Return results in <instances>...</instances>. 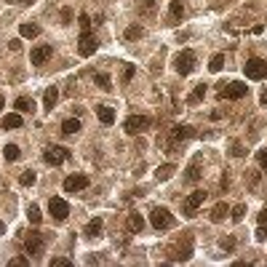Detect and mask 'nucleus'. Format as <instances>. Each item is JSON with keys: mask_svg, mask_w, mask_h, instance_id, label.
Instances as JSON below:
<instances>
[{"mask_svg": "<svg viewBox=\"0 0 267 267\" xmlns=\"http://www.w3.org/2000/svg\"><path fill=\"white\" fill-rule=\"evenodd\" d=\"M35 179H38V177H35V171L30 168V171H25V174L19 177V184H25V187H30V184H35Z\"/></svg>", "mask_w": 267, "mask_h": 267, "instance_id": "f704fd0d", "label": "nucleus"}, {"mask_svg": "<svg viewBox=\"0 0 267 267\" xmlns=\"http://www.w3.org/2000/svg\"><path fill=\"white\" fill-rule=\"evenodd\" d=\"M142 35H144V27H142V25H131L129 30H126L123 38H126V40H136V38H142Z\"/></svg>", "mask_w": 267, "mask_h": 267, "instance_id": "c85d7f7f", "label": "nucleus"}, {"mask_svg": "<svg viewBox=\"0 0 267 267\" xmlns=\"http://www.w3.org/2000/svg\"><path fill=\"white\" fill-rule=\"evenodd\" d=\"M78 131H80V120H78V118H67V120L62 123V134H64V136L78 134Z\"/></svg>", "mask_w": 267, "mask_h": 267, "instance_id": "5701e85b", "label": "nucleus"}, {"mask_svg": "<svg viewBox=\"0 0 267 267\" xmlns=\"http://www.w3.org/2000/svg\"><path fill=\"white\" fill-rule=\"evenodd\" d=\"M78 51H80V56H91V54H96V38H94V35H91V32H80Z\"/></svg>", "mask_w": 267, "mask_h": 267, "instance_id": "9d476101", "label": "nucleus"}, {"mask_svg": "<svg viewBox=\"0 0 267 267\" xmlns=\"http://www.w3.org/2000/svg\"><path fill=\"white\" fill-rule=\"evenodd\" d=\"M8 264H11V267H27V264H30V259H27V257H14Z\"/></svg>", "mask_w": 267, "mask_h": 267, "instance_id": "a19ab883", "label": "nucleus"}, {"mask_svg": "<svg viewBox=\"0 0 267 267\" xmlns=\"http://www.w3.org/2000/svg\"><path fill=\"white\" fill-rule=\"evenodd\" d=\"M0 110H3V96H0Z\"/></svg>", "mask_w": 267, "mask_h": 267, "instance_id": "8fccbe9b", "label": "nucleus"}, {"mask_svg": "<svg viewBox=\"0 0 267 267\" xmlns=\"http://www.w3.org/2000/svg\"><path fill=\"white\" fill-rule=\"evenodd\" d=\"M192 136H195V129H192V126H174L171 134H168L171 144H174V142H184V139H192Z\"/></svg>", "mask_w": 267, "mask_h": 267, "instance_id": "ddd939ff", "label": "nucleus"}, {"mask_svg": "<svg viewBox=\"0 0 267 267\" xmlns=\"http://www.w3.org/2000/svg\"><path fill=\"white\" fill-rule=\"evenodd\" d=\"M257 163H259V168L267 174V150H259V153H257Z\"/></svg>", "mask_w": 267, "mask_h": 267, "instance_id": "58836bf2", "label": "nucleus"}, {"mask_svg": "<svg viewBox=\"0 0 267 267\" xmlns=\"http://www.w3.org/2000/svg\"><path fill=\"white\" fill-rule=\"evenodd\" d=\"M19 35H21V38H38L40 27L38 25H30V21H27V25H19Z\"/></svg>", "mask_w": 267, "mask_h": 267, "instance_id": "b1692460", "label": "nucleus"}, {"mask_svg": "<svg viewBox=\"0 0 267 267\" xmlns=\"http://www.w3.org/2000/svg\"><path fill=\"white\" fill-rule=\"evenodd\" d=\"M243 72H246V78H251V80H262V78H267V62L254 56V59H249L243 64Z\"/></svg>", "mask_w": 267, "mask_h": 267, "instance_id": "423d86ee", "label": "nucleus"}, {"mask_svg": "<svg viewBox=\"0 0 267 267\" xmlns=\"http://www.w3.org/2000/svg\"><path fill=\"white\" fill-rule=\"evenodd\" d=\"M48 264H51V267H72V262H69L67 257H54Z\"/></svg>", "mask_w": 267, "mask_h": 267, "instance_id": "4c0bfd02", "label": "nucleus"}, {"mask_svg": "<svg viewBox=\"0 0 267 267\" xmlns=\"http://www.w3.org/2000/svg\"><path fill=\"white\" fill-rule=\"evenodd\" d=\"M3 233H6V225H3V222H0V235H3Z\"/></svg>", "mask_w": 267, "mask_h": 267, "instance_id": "09e8293b", "label": "nucleus"}, {"mask_svg": "<svg viewBox=\"0 0 267 267\" xmlns=\"http://www.w3.org/2000/svg\"><path fill=\"white\" fill-rule=\"evenodd\" d=\"M227 211H230V206H227V203H216V206H214V211H211V222H222V219L227 216Z\"/></svg>", "mask_w": 267, "mask_h": 267, "instance_id": "393cba45", "label": "nucleus"}, {"mask_svg": "<svg viewBox=\"0 0 267 267\" xmlns=\"http://www.w3.org/2000/svg\"><path fill=\"white\" fill-rule=\"evenodd\" d=\"M259 225H267V206L259 211Z\"/></svg>", "mask_w": 267, "mask_h": 267, "instance_id": "a18cd8bd", "label": "nucleus"}, {"mask_svg": "<svg viewBox=\"0 0 267 267\" xmlns=\"http://www.w3.org/2000/svg\"><path fill=\"white\" fill-rule=\"evenodd\" d=\"M80 32H91V16L88 14H80Z\"/></svg>", "mask_w": 267, "mask_h": 267, "instance_id": "e433bc0d", "label": "nucleus"}, {"mask_svg": "<svg viewBox=\"0 0 267 267\" xmlns=\"http://www.w3.org/2000/svg\"><path fill=\"white\" fill-rule=\"evenodd\" d=\"M94 80H96V86H99L102 91H112V80H110V75L96 72V75H94Z\"/></svg>", "mask_w": 267, "mask_h": 267, "instance_id": "cd10ccee", "label": "nucleus"}, {"mask_svg": "<svg viewBox=\"0 0 267 267\" xmlns=\"http://www.w3.org/2000/svg\"><path fill=\"white\" fill-rule=\"evenodd\" d=\"M27 216H30V222H32V225H40V222H43V211H40V208L35 206V203L27 208Z\"/></svg>", "mask_w": 267, "mask_h": 267, "instance_id": "2f4dec72", "label": "nucleus"}, {"mask_svg": "<svg viewBox=\"0 0 267 267\" xmlns=\"http://www.w3.org/2000/svg\"><path fill=\"white\" fill-rule=\"evenodd\" d=\"M219 246H222L227 254H230V251H235V238H233V235H225L222 240H219Z\"/></svg>", "mask_w": 267, "mask_h": 267, "instance_id": "c9c22d12", "label": "nucleus"}, {"mask_svg": "<svg viewBox=\"0 0 267 267\" xmlns=\"http://www.w3.org/2000/svg\"><path fill=\"white\" fill-rule=\"evenodd\" d=\"M150 222H153V227L158 230V233H163V230H171L174 225V214L168 211V208H163V206H158V208H153L150 211Z\"/></svg>", "mask_w": 267, "mask_h": 267, "instance_id": "f257e3e1", "label": "nucleus"}, {"mask_svg": "<svg viewBox=\"0 0 267 267\" xmlns=\"http://www.w3.org/2000/svg\"><path fill=\"white\" fill-rule=\"evenodd\" d=\"M222 67H225V56H222V54L211 56V62H208V69H211V72H219Z\"/></svg>", "mask_w": 267, "mask_h": 267, "instance_id": "72a5a7b5", "label": "nucleus"}, {"mask_svg": "<svg viewBox=\"0 0 267 267\" xmlns=\"http://www.w3.org/2000/svg\"><path fill=\"white\" fill-rule=\"evenodd\" d=\"M246 94H249V86L246 83H238V80H227V83L219 86V99L235 102V99H243Z\"/></svg>", "mask_w": 267, "mask_h": 267, "instance_id": "f03ea898", "label": "nucleus"}, {"mask_svg": "<svg viewBox=\"0 0 267 267\" xmlns=\"http://www.w3.org/2000/svg\"><path fill=\"white\" fill-rule=\"evenodd\" d=\"M3 129H6V131H11V129H21V115H19V112L6 115V118H3Z\"/></svg>", "mask_w": 267, "mask_h": 267, "instance_id": "aec40b11", "label": "nucleus"}, {"mask_svg": "<svg viewBox=\"0 0 267 267\" xmlns=\"http://www.w3.org/2000/svg\"><path fill=\"white\" fill-rule=\"evenodd\" d=\"M243 214H246V206H235L233 208V222H240Z\"/></svg>", "mask_w": 267, "mask_h": 267, "instance_id": "79ce46f5", "label": "nucleus"}, {"mask_svg": "<svg viewBox=\"0 0 267 267\" xmlns=\"http://www.w3.org/2000/svg\"><path fill=\"white\" fill-rule=\"evenodd\" d=\"M62 21H64V25L72 21V11H69V8H62Z\"/></svg>", "mask_w": 267, "mask_h": 267, "instance_id": "c03bdc74", "label": "nucleus"}, {"mask_svg": "<svg viewBox=\"0 0 267 267\" xmlns=\"http://www.w3.org/2000/svg\"><path fill=\"white\" fill-rule=\"evenodd\" d=\"M14 107H16V112H32V102H30L27 96H19V99L14 102Z\"/></svg>", "mask_w": 267, "mask_h": 267, "instance_id": "473e14b6", "label": "nucleus"}, {"mask_svg": "<svg viewBox=\"0 0 267 267\" xmlns=\"http://www.w3.org/2000/svg\"><path fill=\"white\" fill-rule=\"evenodd\" d=\"M206 91H208V86H206V83H198V86L192 88V94L187 96V104H198V102L206 96Z\"/></svg>", "mask_w": 267, "mask_h": 267, "instance_id": "4be33fe9", "label": "nucleus"}, {"mask_svg": "<svg viewBox=\"0 0 267 267\" xmlns=\"http://www.w3.org/2000/svg\"><path fill=\"white\" fill-rule=\"evenodd\" d=\"M254 238H257L259 243L267 240V225H259V230H257V235H254Z\"/></svg>", "mask_w": 267, "mask_h": 267, "instance_id": "37998d69", "label": "nucleus"}, {"mask_svg": "<svg viewBox=\"0 0 267 267\" xmlns=\"http://www.w3.org/2000/svg\"><path fill=\"white\" fill-rule=\"evenodd\" d=\"M88 187V177L86 174H69V177L64 179V190L67 192H80V190H86Z\"/></svg>", "mask_w": 267, "mask_h": 267, "instance_id": "1a4fd4ad", "label": "nucleus"}, {"mask_svg": "<svg viewBox=\"0 0 267 267\" xmlns=\"http://www.w3.org/2000/svg\"><path fill=\"white\" fill-rule=\"evenodd\" d=\"M259 102H262V104H264V107H267V88H264V91H262V94H259Z\"/></svg>", "mask_w": 267, "mask_h": 267, "instance_id": "de8ad7c7", "label": "nucleus"}, {"mask_svg": "<svg viewBox=\"0 0 267 267\" xmlns=\"http://www.w3.org/2000/svg\"><path fill=\"white\" fill-rule=\"evenodd\" d=\"M67 158H69V150H67V147L54 144V147H45V150H43V160H45L48 166H54V168H56V166H62Z\"/></svg>", "mask_w": 267, "mask_h": 267, "instance_id": "20e7f679", "label": "nucleus"}, {"mask_svg": "<svg viewBox=\"0 0 267 267\" xmlns=\"http://www.w3.org/2000/svg\"><path fill=\"white\" fill-rule=\"evenodd\" d=\"M203 201H206V190H195L192 195H187V198H184V203H182V211H184V216H187V219H192L195 214H198V208L203 206Z\"/></svg>", "mask_w": 267, "mask_h": 267, "instance_id": "7ed1b4c3", "label": "nucleus"}, {"mask_svg": "<svg viewBox=\"0 0 267 267\" xmlns=\"http://www.w3.org/2000/svg\"><path fill=\"white\" fill-rule=\"evenodd\" d=\"M123 129H126V134H144L150 129V118L147 115H131V118H126Z\"/></svg>", "mask_w": 267, "mask_h": 267, "instance_id": "0eeeda50", "label": "nucleus"}, {"mask_svg": "<svg viewBox=\"0 0 267 267\" xmlns=\"http://www.w3.org/2000/svg\"><path fill=\"white\" fill-rule=\"evenodd\" d=\"M48 211H51V216L56 219V222H62V219H67V214H69V206L62 198H51L48 201Z\"/></svg>", "mask_w": 267, "mask_h": 267, "instance_id": "9b49d317", "label": "nucleus"}, {"mask_svg": "<svg viewBox=\"0 0 267 267\" xmlns=\"http://www.w3.org/2000/svg\"><path fill=\"white\" fill-rule=\"evenodd\" d=\"M174 174H177V166H174V163H166V166H160V168L155 171V179H158V182H166V179L174 177Z\"/></svg>", "mask_w": 267, "mask_h": 267, "instance_id": "a211bd4d", "label": "nucleus"}, {"mask_svg": "<svg viewBox=\"0 0 267 267\" xmlns=\"http://www.w3.org/2000/svg\"><path fill=\"white\" fill-rule=\"evenodd\" d=\"M96 115H99V120H102L104 126H112V123H115V110L107 107V104H99V107H96Z\"/></svg>", "mask_w": 267, "mask_h": 267, "instance_id": "dca6fc26", "label": "nucleus"}, {"mask_svg": "<svg viewBox=\"0 0 267 267\" xmlns=\"http://www.w3.org/2000/svg\"><path fill=\"white\" fill-rule=\"evenodd\" d=\"M19 155H21L19 144H6V147H3V158H6V160H19Z\"/></svg>", "mask_w": 267, "mask_h": 267, "instance_id": "bb28decb", "label": "nucleus"}, {"mask_svg": "<svg viewBox=\"0 0 267 267\" xmlns=\"http://www.w3.org/2000/svg\"><path fill=\"white\" fill-rule=\"evenodd\" d=\"M174 67H177V72H179L182 78L190 75L192 67H195V54H192V51H179L177 56H174Z\"/></svg>", "mask_w": 267, "mask_h": 267, "instance_id": "39448f33", "label": "nucleus"}, {"mask_svg": "<svg viewBox=\"0 0 267 267\" xmlns=\"http://www.w3.org/2000/svg\"><path fill=\"white\" fill-rule=\"evenodd\" d=\"M8 3H14V6H30L32 0H8Z\"/></svg>", "mask_w": 267, "mask_h": 267, "instance_id": "49530a36", "label": "nucleus"}, {"mask_svg": "<svg viewBox=\"0 0 267 267\" xmlns=\"http://www.w3.org/2000/svg\"><path fill=\"white\" fill-rule=\"evenodd\" d=\"M51 54H54V48H51V45L48 43H43V45H38V48H32V54H30V59H32V64H45V62H48L51 59Z\"/></svg>", "mask_w": 267, "mask_h": 267, "instance_id": "f8f14e48", "label": "nucleus"}, {"mask_svg": "<svg viewBox=\"0 0 267 267\" xmlns=\"http://www.w3.org/2000/svg\"><path fill=\"white\" fill-rule=\"evenodd\" d=\"M184 16V3L182 0H171V6H168V21L174 25V21H179Z\"/></svg>", "mask_w": 267, "mask_h": 267, "instance_id": "2eb2a0df", "label": "nucleus"}, {"mask_svg": "<svg viewBox=\"0 0 267 267\" xmlns=\"http://www.w3.org/2000/svg\"><path fill=\"white\" fill-rule=\"evenodd\" d=\"M190 254H192V235L187 233V235H184V246H179L177 254H171V259L174 262H187Z\"/></svg>", "mask_w": 267, "mask_h": 267, "instance_id": "4468645a", "label": "nucleus"}, {"mask_svg": "<svg viewBox=\"0 0 267 267\" xmlns=\"http://www.w3.org/2000/svg\"><path fill=\"white\" fill-rule=\"evenodd\" d=\"M230 153H233L235 158H243V155H246V150H243V144H240V142H233V147H230Z\"/></svg>", "mask_w": 267, "mask_h": 267, "instance_id": "ea45409f", "label": "nucleus"}, {"mask_svg": "<svg viewBox=\"0 0 267 267\" xmlns=\"http://www.w3.org/2000/svg\"><path fill=\"white\" fill-rule=\"evenodd\" d=\"M56 99H59V91H56L54 86H51V88H45V94H43V107H45V110H54Z\"/></svg>", "mask_w": 267, "mask_h": 267, "instance_id": "6ab92c4d", "label": "nucleus"}, {"mask_svg": "<svg viewBox=\"0 0 267 267\" xmlns=\"http://www.w3.org/2000/svg\"><path fill=\"white\" fill-rule=\"evenodd\" d=\"M139 14L153 16L155 14V0H139Z\"/></svg>", "mask_w": 267, "mask_h": 267, "instance_id": "c756f323", "label": "nucleus"}, {"mask_svg": "<svg viewBox=\"0 0 267 267\" xmlns=\"http://www.w3.org/2000/svg\"><path fill=\"white\" fill-rule=\"evenodd\" d=\"M25 246H27V254H30V257L38 259L40 254H43V249H45V235H43V233H30Z\"/></svg>", "mask_w": 267, "mask_h": 267, "instance_id": "6e6552de", "label": "nucleus"}, {"mask_svg": "<svg viewBox=\"0 0 267 267\" xmlns=\"http://www.w3.org/2000/svg\"><path fill=\"white\" fill-rule=\"evenodd\" d=\"M201 174H203V168H201V158H195L192 163L187 166V174H184V179H187V182H198Z\"/></svg>", "mask_w": 267, "mask_h": 267, "instance_id": "f3484780", "label": "nucleus"}, {"mask_svg": "<svg viewBox=\"0 0 267 267\" xmlns=\"http://www.w3.org/2000/svg\"><path fill=\"white\" fill-rule=\"evenodd\" d=\"M86 235L88 238H99L102 235V219L96 216V219H91L88 222V227H86Z\"/></svg>", "mask_w": 267, "mask_h": 267, "instance_id": "a878e982", "label": "nucleus"}, {"mask_svg": "<svg viewBox=\"0 0 267 267\" xmlns=\"http://www.w3.org/2000/svg\"><path fill=\"white\" fill-rule=\"evenodd\" d=\"M129 227H131V233H142V230H144V219H142V214L131 211V214H129Z\"/></svg>", "mask_w": 267, "mask_h": 267, "instance_id": "412c9836", "label": "nucleus"}, {"mask_svg": "<svg viewBox=\"0 0 267 267\" xmlns=\"http://www.w3.org/2000/svg\"><path fill=\"white\" fill-rule=\"evenodd\" d=\"M136 75V67L131 62H126L123 64V75H120V83H131V78Z\"/></svg>", "mask_w": 267, "mask_h": 267, "instance_id": "7c9ffc66", "label": "nucleus"}]
</instances>
